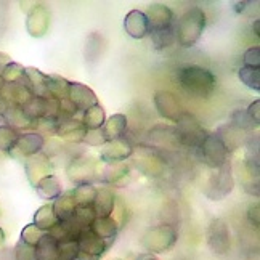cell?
Wrapping results in <instances>:
<instances>
[{
  "label": "cell",
  "mask_w": 260,
  "mask_h": 260,
  "mask_svg": "<svg viewBox=\"0 0 260 260\" xmlns=\"http://www.w3.org/2000/svg\"><path fill=\"white\" fill-rule=\"evenodd\" d=\"M178 82L185 92L198 98H211L215 92L217 79L203 66L189 64L178 71Z\"/></svg>",
  "instance_id": "1"
},
{
  "label": "cell",
  "mask_w": 260,
  "mask_h": 260,
  "mask_svg": "<svg viewBox=\"0 0 260 260\" xmlns=\"http://www.w3.org/2000/svg\"><path fill=\"white\" fill-rule=\"evenodd\" d=\"M206 29V13L203 8L191 7L178 18L175 24V39L183 48L194 47Z\"/></svg>",
  "instance_id": "2"
},
{
  "label": "cell",
  "mask_w": 260,
  "mask_h": 260,
  "mask_svg": "<svg viewBox=\"0 0 260 260\" xmlns=\"http://www.w3.org/2000/svg\"><path fill=\"white\" fill-rule=\"evenodd\" d=\"M178 241L177 230L169 223H159L148 228L142 236V246L149 254H166Z\"/></svg>",
  "instance_id": "3"
},
{
  "label": "cell",
  "mask_w": 260,
  "mask_h": 260,
  "mask_svg": "<svg viewBox=\"0 0 260 260\" xmlns=\"http://www.w3.org/2000/svg\"><path fill=\"white\" fill-rule=\"evenodd\" d=\"M233 188H235L233 167H232V161L228 159L222 167L215 169V172L209 177L203 193L211 201H222V199H225L233 191Z\"/></svg>",
  "instance_id": "4"
},
{
  "label": "cell",
  "mask_w": 260,
  "mask_h": 260,
  "mask_svg": "<svg viewBox=\"0 0 260 260\" xmlns=\"http://www.w3.org/2000/svg\"><path fill=\"white\" fill-rule=\"evenodd\" d=\"M68 177L73 183L76 185H93L95 180L100 178L98 175V167H96V159L92 156H79L73 159L68 166Z\"/></svg>",
  "instance_id": "5"
},
{
  "label": "cell",
  "mask_w": 260,
  "mask_h": 260,
  "mask_svg": "<svg viewBox=\"0 0 260 260\" xmlns=\"http://www.w3.org/2000/svg\"><path fill=\"white\" fill-rule=\"evenodd\" d=\"M207 246L215 255H226L232 249V233L223 218H214L207 226Z\"/></svg>",
  "instance_id": "6"
},
{
  "label": "cell",
  "mask_w": 260,
  "mask_h": 260,
  "mask_svg": "<svg viewBox=\"0 0 260 260\" xmlns=\"http://www.w3.org/2000/svg\"><path fill=\"white\" fill-rule=\"evenodd\" d=\"M199 159L211 169L222 167L228 161V153L222 142L215 137V134H207L201 145L198 146Z\"/></svg>",
  "instance_id": "7"
},
{
  "label": "cell",
  "mask_w": 260,
  "mask_h": 260,
  "mask_svg": "<svg viewBox=\"0 0 260 260\" xmlns=\"http://www.w3.org/2000/svg\"><path fill=\"white\" fill-rule=\"evenodd\" d=\"M177 134L180 138V143L186 146H193L196 149L207 135L203 125L198 122V119L189 113H183L182 117L177 121Z\"/></svg>",
  "instance_id": "8"
},
{
  "label": "cell",
  "mask_w": 260,
  "mask_h": 260,
  "mask_svg": "<svg viewBox=\"0 0 260 260\" xmlns=\"http://www.w3.org/2000/svg\"><path fill=\"white\" fill-rule=\"evenodd\" d=\"M44 146H45V138L42 134L26 132L19 135L10 156L13 159H27V157H32L39 153H42Z\"/></svg>",
  "instance_id": "9"
},
{
  "label": "cell",
  "mask_w": 260,
  "mask_h": 260,
  "mask_svg": "<svg viewBox=\"0 0 260 260\" xmlns=\"http://www.w3.org/2000/svg\"><path fill=\"white\" fill-rule=\"evenodd\" d=\"M132 154H134V145L124 137L119 140H113V142H106L102 146V151H100V161L105 164L124 162Z\"/></svg>",
  "instance_id": "10"
},
{
  "label": "cell",
  "mask_w": 260,
  "mask_h": 260,
  "mask_svg": "<svg viewBox=\"0 0 260 260\" xmlns=\"http://www.w3.org/2000/svg\"><path fill=\"white\" fill-rule=\"evenodd\" d=\"M154 106L157 109V113L164 119L174 122H177L185 113L178 98L172 92H167V90H159V92L154 93Z\"/></svg>",
  "instance_id": "11"
},
{
  "label": "cell",
  "mask_w": 260,
  "mask_h": 260,
  "mask_svg": "<svg viewBox=\"0 0 260 260\" xmlns=\"http://www.w3.org/2000/svg\"><path fill=\"white\" fill-rule=\"evenodd\" d=\"M66 98L69 100V103L76 108L77 113H84L85 109L98 105V98L93 90L79 82H69Z\"/></svg>",
  "instance_id": "12"
},
{
  "label": "cell",
  "mask_w": 260,
  "mask_h": 260,
  "mask_svg": "<svg viewBox=\"0 0 260 260\" xmlns=\"http://www.w3.org/2000/svg\"><path fill=\"white\" fill-rule=\"evenodd\" d=\"M52 171H53L52 162H50V157L45 153H39L32 157H27L24 162V172L27 177V182L34 188L44 177L52 175Z\"/></svg>",
  "instance_id": "13"
},
{
  "label": "cell",
  "mask_w": 260,
  "mask_h": 260,
  "mask_svg": "<svg viewBox=\"0 0 260 260\" xmlns=\"http://www.w3.org/2000/svg\"><path fill=\"white\" fill-rule=\"evenodd\" d=\"M50 27V12L42 4H37L26 18V31L31 37L41 39L48 32Z\"/></svg>",
  "instance_id": "14"
},
{
  "label": "cell",
  "mask_w": 260,
  "mask_h": 260,
  "mask_svg": "<svg viewBox=\"0 0 260 260\" xmlns=\"http://www.w3.org/2000/svg\"><path fill=\"white\" fill-rule=\"evenodd\" d=\"M215 137L222 142V145L225 146L228 154L235 153L238 148H241L246 143V132L235 127L232 122H226L223 125H220L215 130Z\"/></svg>",
  "instance_id": "15"
},
{
  "label": "cell",
  "mask_w": 260,
  "mask_h": 260,
  "mask_svg": "<svg viewBox=\"0 0 260 260\" xmlns=\"http://www.w3.org/2000/svg\"><path fill=\"white\" fill-rule=\"evenodd\" d=\"M124 31L132 39H145L149 34V24L145 12L142 10H130L124 18Z\"/></svg>",
  "instance_id": "16"
},
{
  "label": "cell",
  "mask_w": 260,
  "mask_h": 260,
  "mask_svg": "<svg viewBox=\"0 0 260 260\" xmlns=\"http://www.w3.org/2000/svg\"><path fill=\"white\" fill-rule=\"evenodd\" d=\"M55 135L66 140V142H74V143H81L84 142V138L87 135V128L82 125L81 121H77L76 117L73 119H64V121H59L55 125Z\"/></svg>",
  "instance_id": "17"
},
{
  "label": "cell",
  "mask_w": 260,
  "mask_h": 260,
  "mask_svg": "<svg viewBox=\"0 0 260 260\" xmlns=\"http://www.w3.org/2000/svg\"><path fill=\"white\" fill-rule=\"evenodd\" d=\"M149 31L153 29H161V27H169L174 26V12L164 4H151L148 5L146 12Z\"/></svg>",
  "instance_id": "18"
},
{
  "label": "cell",
  "mask_w": 260,
  "mask_h": 260,
  "mask_svg": "<svg viewBox=\"0 0 260 260\" xmlns=\"http://www.w3.org/2000/svg\"><path fill=\"white\" fill-rule=\"evenodd\" d=\"M88 230L100 239H103L108 244V247L114 243V239L117 238V233H119L117 222L113 217H95L93 222L90 223Z\"/></svg>",
  "instance_id": "19"
},
{
  "label": "cell",
  "mask_w": 260,
  "mask_h": 260,
  "mask_svg": "<svg viewBox=\"0 0 260 260\" xmlns=\"http://www.w3.org/2000/svg\"><path fill=\"white\" fill-rule=\"evenodd\" d=\"M77 246H79V251L81 252H85L88 255H95L98 258L102 257L108 249V244L103 241V239L95 236L88 228H84L81 235L77 236Z\"/></svg>",
  "instance_id": "20"
},
{
  "label": "cell",
  "mask_w": 260,
  "mask_h": 260,
  "mask_svg": "<svg viewBox=\"0 0 260 260\" xmlns=\"http://www.w3.org/2000/svg\"><path fill=\"white\" fill-rule=\"evenodd\" d=\"M127 125H128L127 124V116L117 113V114L106 117L103 127L100 130H102V135L105 138V142H113V140H119V138L125 137Z\"/></svg>",
  "instance_id": "21"
},
{
  "label": "cell",
  "mask_w": 260,
  "mask_h": 260,
  "mask_svg": "<svg viewBox=\"0 0 260 260\" xmlns=\"http://www.w3.org/2000/svg\"><path fill=\"white\" fill-rule=\"evenodd\" d=\"M82 230L84 228L79 225L76 222V218L73 217L69 220H64V222H58L48 233L56 239L58 244H61V243H68V241H76Z\"/></svg>",
  "instance_id": "22"
},
{
  "label": "cell",
  "mask_w": 260,
  "mask_h": 260,
  "mask_svg": "<svg viewBox=\"0 0 260 260\" xmlns=\"http://www.w3.org/2000/svg\"><path fill=\"white\" fill-rule=\"evenodd\" d=\"M2 117L5 119V124L13 127L15 130H18L19 134H21V130H29V132H36V124L37 122H32L31 119H29L24 111L21 108L18 106H12V108H7Z\"/></svg>",
  "instance_id": "23"
},
{
  "label": "cell",
  "mask_w": 260,
  "mask_h": 260,
  "mask_svg": "<svg viewBox=\"0 0 260 260\" xmlns=\"http://www.w3.org/2000/svg\"><path fill=\"white\" fill-rule=\"evenodd\" d=\"M102 180L113 186H127L130 182V169L124 162L106 164Z\"/></svg>",
  "instance_id": "24"
},
{
  "label": "cell",
  "mask_w": 260,
  "mask_h": 260,
  "mask_svg": "<svg viewBox=\"0 0 260 260\" xmlns=\"http://www.w3.org/2000/svg\"><path fill=\"white\" fill-rule=\"evenodd\" d=\"M105 48H106L105 37L100 34V32H96V31L90 32L87 36V39H85V50H84L87 63L95 64L98 59L103 56Z\"/></svg>",
  "instance_id": "25"
},
{
  "label": "cell",
  "mask_w": 260,
  "mask_h": 260,
  "mask_svg": "<svg viewBox=\"0 0 260 260\" xmlns=\"http://www.w3.org/2000/svg\"><path fill=\"white\" fill-rule=\"evenodd\" d=\"M114 203L116 198L109 188H100L96 189V196L93 199V211L96 217H111L114 211Z\"/></svg>",
  "instance_id": "26"
},
{
  "label": "cell",
  "mask_w": 260,
  "mask_h": 260,
  "mask_svg": "<svg viewBox=\"0 0 260 260\" xmlns=\"http://www.w3.org/2000/svg\"><path fill=\"white\" fill-rule=\"evenodd\" d=\"M36 193L39 198L45 199V201H55V199L63 193V186L59 178L56 175H47L41 182L36 185Z\"/></svg>",
  "instance_id": "27"
},
{
  "label": "cell",
  "mask_w": 260,
  "mask_h": 260,
  "mask_svg": "<svg viewBox=\"0 0 260 260\" xmlns=\"http://www.w3.org/2000/svg\"><path fill=\"white\" fill-rule=\"evenodd\" d=\"M52 207H53V212L58 218V222H64V220H69V218L74 217L77 206L74 203L71 191H66V193H61L55 199Z\"/></svg>",
  "instance_id": "28"
},
{
  "label": "cell",
  "mask_w": 260,
  "mask_h": 260,
  "mask_svg": "<svg viewBox=\"0 0 260 260\" xmlns=\"http://www.w3.org/2000/svg\"><path fill=\"white\" fill-rule=\"evenodd\" d=\"M36 257L37 260H58L59 258V244L50 233H44L41 241L37 243Z\"/></svg>",
  "instance_id": "29"
},
{
  "label": "cell",
  "mask_w": 260,
  "mask_h": 260,
  "mask_svg": "<svg viewBox=\"0 0 260 260\" xmlns=\"http://www.w3.org/2000/svg\"><path fill=\"white\" fill-rule=\"evenodd\" d=\"M58 223V218L53 212L52 204H44L36 211L34 218H32V225H36L42 233H48L55 225Z\"/></svg>",
  "instance_id": "30"
},
{
  "label": "cell",
  "mask_w": 260,
  "mask_h": 260,
  "mask_svg": "<svg viewBox=\"0 0 260 260\" xmlns=\"http://www.w3.org/2000/svg\"><path fill=\"white\" fill-rule=\"evenodd\" d=\"M105 121H106V113L100 103L85 109V111L82 113V119H81L82 125L87 130H100L103 127Z\"/></svg>",
  "instance_id": "31"
},
{
  "label": "cell",
  "mask_w": 260,
  "mask_h": 260,
  "mask_svg": "<svg viewBox=\"0 0 260 260\" xmlns=\"http://www.w3.org/2000/svg\"><path fill=\"white\" fill-rule=\"evenodd\" d=\"M151 34V42L156 50H164L171 47L177 39H175V24L169 27H161V29H153L149 31Z\"/></svg>",
  "instance_id": "32"
},
{
  "label": "cell",
  "mask_w": 260,
  "mask_h": 260,
  "mask_svg": "<svg viewBox=\"0 0 260 260\" xmlns=\"http://www.w3.org/2000/svg\"><path fill=\"white\" fill-rule=\"evenodd\" d=\"M96 189L93 185H77L76 188L71 189V194H73V199L76 206H92L93 204V199L96 196Z\"/></svg>",
  "instance_id": "33"
},
{
  "label": "cell",
  "mask_w": 260,
  "mask_h": 260,
  "mask_svg": "<svg viewBox=\"0 0 260 260\" xmlns=\"http://www.w3.org/2000/svg\"><path fill=\"white\" fill-rule=\"evenodd\" d=\"M230 122L246 134H252L254 130L258 128V122H255L254 119L247 114L246 109H235L233 114H232V121Z\"/></svg>",
  "instance_id": "34"
},
{
  "label": "cell",
  "mask_w": 260,
  "mask_h": 260,
  "mask_svg": "<svg viewBox=\"0 0 260 260\" xmlns=\"http://www.w3.org/2000/svg\"><path fill=\"white\" fill-rule=\"evenodd\" d=\"M69 82L68 79L58 76V74H50L48 79V92L52 95L53 100L59 102V100H64L68 96V88H69Z\"/></svg>",
  "instance_id": "35"
},
{
  "label": "cell",
  "mask_w": 260,
  "mask_h": 260,
  "mask_svg": "<svg viewBox=\"0 0 260 260\" xmlns=\"http://www.w3.org/2000/svg\"><path fill=\"white\" fill-rule=\"evenodd\" d=\"M19 135L21 134H19L18 130H15L13 127H10L7 124L0 125V151L7 154L12 153V149L15 148Z\"/></svg>",
  "instance_id": "36"
},
{
  "label": "cell",
  "mask_w": 260,
  "mask_h": 260,
  "mask_svg": "<svg viewBox=\"0 0 260 260\" xmlns=\"http://www.w3.org/2000/svg\"><path fill=\"white\" fill-rule=\"evenodd\" d=\"M239 81H241L246 87L255 90H260V69L258 68H249V66H241L239 68Z\"/></svg>",
  "instance_id": "37"
},
{
  "label": "cell",
  "mask_w": 260,
  "mask_h": 260,
  "mask_svg": "<svg viewBox=\"0 0 260 260\" xmlns=\"http://www.w3.org/2000/svg\"><path fill=\"white\" fill-rule=\"evenodd\" d=\"M24 66L19 64L16 61L8 63L4 69L2 76H0V81L5 82V84H16V82H21V79L24 77Z\"/></svg>",
  "instance_id": "38"
},
{
  "label": "cell",
  "mask_w": 260,
  "mask_h": 260,
  "mask_svg": "<svg viewBox=\"0 0 260 260\" xmlns=\"http://www.w3.org/2000/svg\"><path fill=\"white\" fill-rule=\"evenodd\" d=\"M42 235H44V233H42L41 230H39L36 225L29 223V225H26V226L21 230V235H19V241H23L24 244H29V246L36 247L37 243L41 241Z\"/></svg>",
  "instance_id": "39"
},
{
  "label": "cell",
  "mask_w": 260,
  "mask_h": 260,
  "mask_svg": "<svg viewBox=\"0 0 260 260\" xmlns=\"http://www.w3.org/2000/svg\"><path fill=\"white\" fill-rule=\"evenodd\" d=\"M95 217L96 215H95V211H93L92 206H79V207H76L74 218L82 228H88L90 223L95 220Z\"/></svg>",
  "instance_id": "40"
},
{
  "label": "cell",
  "mask_w": 260,
  "mask_h": 260,
  "mask_svg": "<svg viewBox=\"0 0 260 260\" xmlns=\"http://www.w3.org/2000/svg\"><path fill=\"white\" fill-rule=\"evenodd\" d=\"M13 257L15 260H37L36 247L24 244L23 241H18L13 247Z\"/></svg>",
  "instance_id": "41"
},
{
  "label": "cell",
  "mask_w": 260,
  "mask_h": 260,
  "mask_svg": "<svg viewBox=\"0 0 260 260\" xmlns=\"http://www.w3.org/2000/svg\"><path fill=\"white\" fill-rule=\"evenodd\" d=\"M79 254L77 239L76 241H68L59 244V258L58 260H74V257Z\"/></svg>",
  "instance_id": "42"
},
{
  "label": "cell",
  "mask_w": 260,
  "mask_h": 260,
  "mask_svg": "<svg viewBox=\"0 0 260 260\" xmlns=\"http://www.w3.org/2000/svg\"><path fill=\"white\" fill-rule=\"evenodd\" d=\"M243 66H249V68L260 66V47L255 45L246 50L243 55Z\"/></svg>",
  "instance_id": "43"
},
{
  "label": "cell",
  "mask_w": 260,
  "mask_h": 260,
  "mask_svg": "<svg viewBox=\"0 0 260 260\" xmlns=\"http://www.w3.org/2000/svg\"><path fill=\"white\" fill-rule=\"evenodd\" d=\"M84 143H87L88 146H103L106 142L102 135V130H87Z\"/></svg>",
  "instance_id": "44"
},
{
  "label": "cell",
  "mask_w": 260,
  "mask_h": 260,
  "mask_svg": "<svg viewBox=\"0 0 260 260\" xmlns=\"http://www.w3.org/2000/svg\"><path fill=\"white\" fill-rule=\"evenodd\" d=\"M247 114L251 116L255 122H258L260 124V100H255V102H252L251 105L247 106Z\"/></svg>",
  "instance_id": "45"
},
{
  "label": "cell",
  "mask_w": 260,
  "mask_h": 260,
  "mask_svg": "<svg viewBox=\"0 0 260 260\" xmlns=\"http://www.w3.org/2000/svg\"><path fill=\"white\" fill-rule=\"evenodd\" d=\"M247 217H249V222H251L252 225H255V226H258V203L249 206Z\"/></svg>",
  "instance_id": "46"
},
{
  "label": "cell",
  "mask_w": 260,
  "mask_h": 260,
  "mask_svg": "<svg viewBox=\"0 0 260 260\" xmlns=\"http://www.w3.org/2000/svg\"><path fill=\"white\" fill-rule=\"evenodd\" d=\"M12 61H13V59L10 58V55H7V53H4V52H0V76H2L5 66H7L8 63H12Z\"/></svg>",
  "instance_id": "47"
},
{
  "label": "cell",
  "mask_w": 260,
  "mask_h": 260,
  "mask_svg": "<svg viewBox=\"0 0 260 260\" xmlns=\"http://www.w3.org/2000/svg\"><path fill=\"white\" fill-rule=\"evenodd\" d=\"M0 260H15L13 249H4L2 254H0Z\"/></svg>",
  "instance_id": "48"
},
{
  "label": "cell",
  "mask_w": 260,
  "mask_h": 260,
  "mask_svg": "<svg viewBox=\"0 0 260 260\" xmlns=\"http://www.w3.org/2000/svg\"><path fill=\"white\" fill-rule=\"evenodd\" d=\"M74 260H100V258L95 257V255H88V254H85V252H81V251H79V254L74 257Z\"/></svg>",
  "instance_id": "49"
},
{
  "label": "cell",
  "mask_w": 260,
  "mask_h": 260,
  "mask_svg": "<svg viewBox=\"0 0 260 260\" xmlns=\"http://www.w3.org/2000/svg\"><path fill=\"white\" fill-rule=\"evenodd\" d=\"M247 5H249V2H236V4H235V12H236V13L244 12Z\"/></svg>",
  "instance_id": "50"
},
{
  "label": "cell",
  "mask_w": 260,
  "mask_h": 260,
  "mask_svg": "<svg viewBox=\"0 0 260 260\" xmlns=\"http://www.w3.org/2000/svg\"><path fill=\"white\" fill-rule=\"evenodd\" d=\"M140 260H159V258L153 254H142L140 255Z\"/></svg>",
  "instance_id": "51"
},
{
  "label": "cell",
  "mask_w": 260,
  "mask_h": 260,
  "mask_svg": "<svg viewBox=\"0 0 260 260\" xmlns=\"http://www.w3.org/2000/svg\"><path fill=\"white\" fill-rule=\"evenodd\" d=\"M258 26H260V21H258V19H255V21H254V24H252V29H254V32H255V36H257V37L260 36Z\"/></svg>",
  "instance_id": "52"
},
{
  "label": "cell",
  "mask_w": 260,
  "mask_h": 260,
  "mask_svg": "<svg viewBox=\"0 0 260 260\" xmlns=\"http://www.w3.org/2000/svg\"><path fill=\"white\" fill-rule=\"evenodd\" d=\"M4 243H5V232H4V228L0 226V247L4 246Z\"/></svg>",
  "instance_id": "53"
},
{
  "label": "cell",
  "mask_w": 260,
  "mask_h": 260,
  "mask_svg": "<svg viewBox=\"0 0 260 260\" xmlns=\"http://www.w3.org/2000/svg\"><path fill=\"white\" fill-rule=\"evenodd\" d=\"M2 113H4V106H2V103H0V116H2Z\"/></svg>",
  "instance_id": "54"
}]
</instances>
